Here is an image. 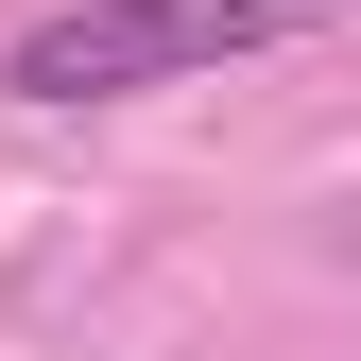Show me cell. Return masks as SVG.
<instances>
[{
    "label": "cell",
    "mask_w": 361,
    "mask_h": 361,
    "mask_svg": "<svg viewBox=\"0 0 361 361\" xmlns=\"http://www.w3.org/2000/svg\"><path fill=\"white\" fill-rule=\"evenodd\" d=\"M327 18H361V0H52L0 52V86L18 104H155V86H224Z\"/></svg>",
    "instance_id": "1"
}]
</instances>
